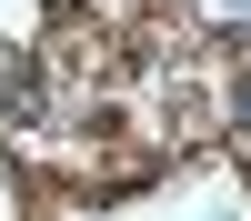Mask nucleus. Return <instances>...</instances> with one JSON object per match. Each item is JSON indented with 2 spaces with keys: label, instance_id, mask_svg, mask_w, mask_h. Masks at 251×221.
Here are the masks:
<instances>
[{
  "label": "nucleus",
  "instance_id": "obj_1",
  "mask_svg": "<svg viewBox=\"0 0 251 221\" xmlns=\"http://www.w3.org/2000/svg\"><path fill=\"white\" fill-rule=\"evenodd\" d=\"M241 121H251V80H241Z\"/></svg>",
  "mask_w": 251,
  "mask_h": 221
}]
</instances>
